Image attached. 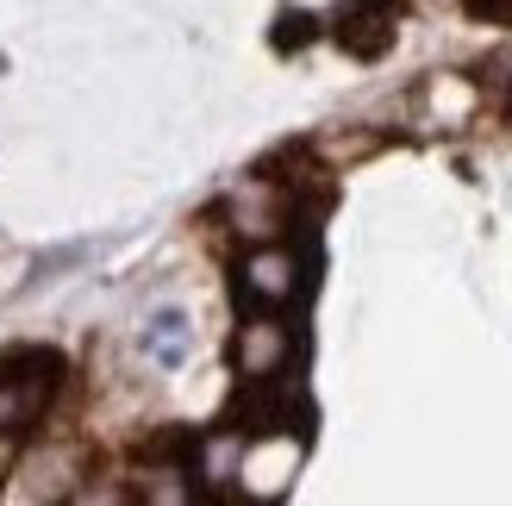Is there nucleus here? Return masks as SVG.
Masks as SVG:
<instances>
[{"instance_id":"2","label":"nucleus","mask_w":512,"mask_h":506,"mask_svg":"<svg viewBox=\"0 0 512 506\" xmlns=\"http://www.w3.org/2000/svg\"><path fill=\"white\" fill-rule=\"evenodd\" d=\"M281 350H288V338H281L275 325H250V332H244V350H238V363H244V375H275Z\"/></svg>"},{"instance_id":"1","label":"nucleus","mask_w":512,"mask_h":506,"mask_svg":"<svg viewBox=\"0 0 512 506\" xmlns=\"http://www.w3.org/2000/svg\"><path fill=\"white\" fill-rule=\"evenodd\" d=\"M294 257L288 250H256V257L244 263V288L256 294V300H288L294 294Z\"/></svg>"}]
</instances>
